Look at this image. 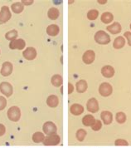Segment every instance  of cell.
I'll use <instances>...</instances> for the list:
<instances>
[{"instance_id": "obj_35", "label": "cell", "mask_w": 131, "mask_h": 148, "mask_svg": "<svg viewBox=\"0 0 131 148\" xmlns=\"http://www.w3.org/2000/svg\"><path fill=\"white\" fill-rule=\"evenodd\" d=\"M6 132V127L3 124H0V136H3Z\"/></svg>"}, {"instance_id": "obj_13", "label": "cell", "mask_w": 131, "mask_h": 148, "mask_svg": "<svg viewBox=\"0 0 131 148\" xmlns=\"http://www.w3.org/2000/svg\"><path fill=\"white\" fill-rule=\"evenodd\" d=\"M101 74L107 78H111L112 77H114L115 75V69L114 67L110 66V65H106L104 66L101 69Z\"/></svg>"}, {"instance_id": "obj_2", "label": "cell", "mask_w": 131, "mask_h": 148, "mask_svg": "<svg viewBox=\"0 0 131 148\" xmlns=\"http://www.w3.org/2000/svg\"><path fill=\"white\" fill-rule=\"evenodd\" d=\"M8 117L10 121H14V122H17V121H19V119L21 118V111H20V108L16 107V106H13L8 109Z\"/></svg>"}, {"instance_id": "obj_26", "label": "cell", "mask_w": 131, "mask_h": 148, "mask_svg": "<svg viewBox=\"0 0 131 148\" xmlns=\"http://www.w3.org/2000/svg\"><path fill=\"white\" fill-rule=\"evenodd\" d=\"M100 19L101 21L104 23H111L113 19H114V16L111 13H109V12H105L104 14L101 15L100 17Z\"/></svg>"}, {"instance_id": "obj_28", "label": "cell", "mask_w": 131, "mask_h": 148, "mask_svg": "<svg viewBox=\"0 0 131 148\" xmlns=\"http://www.w3.org/2000/svg\"><path fill=\"white\" fill-rule=\"evenodd\" d=\"M99 16V12L96 9H92L90 10L88 13H87V18L89 20H96Z\"/></svg>"}, {"instance_id": "obj_3", "label": "cell", "mask_w": 131, "mask_h": 148, "mask_svg": "<svg viewBox=\"0 0 131 148\" xmlns=\"http://www.w3.org/2000/svg\"><path fill=\"white\" fill-rule=\"evenodd\" d=\"M99 92L102 97H109L113 92V88L108 82H103L99 87Z\"/></svg>"}, {"instance_id": "obj_18", "label": "cell", "mask_w": 131, "mask_h": 148, "mask_svg": "<svg viewBox=\"0 0 131 148\" xmlns=\"http://www.w3.org/2000/svg\"><path fill=\"white\" fill-rule=\"evenodd\" d=\"M60 32L59 26L56 25V24H51L48 27H46V34H48L51 37H55L57 35H58Z\"/></svg>"}, {"instance_id": "obj_25", "label": "cell", "mask_w": 131, "mask_h": 148, "mask_svg": "<svg viewBox=\"0 0 131 148\" xmlns=\"http://www.w3.org/2000/svg\"><path fill=\"white\" fill-rule=\"evenodd\" d=\"M45 140V135L42 132H37L33 135V141L35 143H40V142H43Z\"/></svg>"}, {"instance_id": "obj_31", "label": "cell", "mask_w": 131, "mask_h": 148, "mask_svg": "<svg viewBox=\"0 0 131 148\" xmlns=\"http://www.w3.org/2000/svg\"><path fill=\"white\" fill-rule=\"evenodd\" d=\"M101 128H102V123H101V121H99V120H96L94 124L91 126V129L95 132H98Z\"/></svg>"}, {"instance_id": "obj_6", "label": "cell", "mask_w": 131, "mask_h": 148, "mask_svg": "<svg viewBox=\"0 0 131 148\" xmlns=\"http://www.w3.org/2000/svg\"><path fill=\"white\" fill-rule=\"evenodd\" d=\"M0 92L4 96H6L7 97H9L13 93V86L9 82H1L0 83Z\"/></svg>"}, {"instance_id": "obj_15", "label": "cell", "mask_w": 131, "mask_h": 148, "mask_svg": "<svg viewBox=\"0 0 131 148\" xmlns=\"http://www.w3.org/2000/svg\"><path fill=\"white\" fill-rule=\"evenodd\" d=\"M100 117H101V120L103 121V122L105 123V125H110V124H111V122L113 121V115L109 111L102 112L101 114H100Z\"/></svg>"}, {"instance_id": "obj_16", "label": "cell", "mask_w": 131, "mask_h": 148, "mask_svg": "<svg viewBox=\"0 0 131 148\" xmlns=\"http://www.w3.org/2000/svg\"><path fill=\"white\" fill-rule=\"evenodd\" d=\"M46 104L50 108H57L59 104V98L56 95H50L46 99Z\"/></svg>"}, {"instance_id": "obj_9", "label": "cell", "mask_w": 131, "mask_h": 148, "mask_svg": "<svg viewBox=\"0 0 131 148\" xmlns=\"http://www.w3.org/2000/svg\"><path fill=\"white\" fill-rule=\"evenodd\" d=\"M26 46V42L19 38V39H15V40L11 41L10 43H9V47L12 49V50H15V49H18V50H23Z\"/></svg>"}, {"instance_id": "obj_17", "label": "cell", "mask_w": 131, "mask_h": 148, "mask_svg": "<svg viewBox=\"0 0 131 148\" xmlns=\"http://www.w3.org/2000/svg\"><path fill=\"white\" fill-rule=\"evenodd\" d=\"M106 29H107V31H108V32H110L111 34H118L121 32V30H122V27H121V25H120L119 23L115 22V23H114L111 24V25L108 26V27H106Z\"/></svg>"}, {"instance_id": "obj_39", "label": "cell", "mask_w": 131, "mask_h": 148, "mask_svg": "<svg viewBox=\"0 0 131 148\" xmlns=\"http://www.w3.org/2000/svg\"><path fill=\"white\" fill-rule=\"evenodd\" d=\"M130 29H131V23H130Z\"/></svg>"}, {"instance_id": "obj_33", "label": "cell", "mask_w": 131, "mask_h": 148, "mask_svg": "<svg viewBox=\"0 0 131 148\" xmlns=\"http://www.w3.org/2000/svg\"><path fill=\"white\" fill-rule=\"evenodd\" d=\"M7 106V100L4 97H0V111L3 110Z\"/></svg>"}, {"instance_id": "obj_24", "label": "cell", "mask_w": 131, "mask_h": 148, "mask_svg": "<svg viewBox=\"0 0 131 148\" xmlns=\"http://www.w3.org/2000/svg\"><path fill=\"white\" fill-rule=\"evenodd\" d=\"M11 9L13 10L14 14H20L23 11L24 6L22 3H14L11 5Z\"/></svg>"}, {"instance_id": "obj_38", "label": "cell", "mask_w": 131, "mask_h": 148, "mask_svg": "<svg viewBox=\"0 0 131 148\" xmlns=\"http://www.w3.org/2000/svg\"><path fill=\"white\" fill-rule=\"evenodd\" d=\"M99 3H100V4H105L107 3V0H98L97 1Z\"/></svg>"}, {"instance_id": "obj_30", "label": "cell", "mask_w": 131, "mask_h": 148, "mask_svg": "<svg viewBox=\"0 0 131 148\" xmlns=\"http://www.w3.org/2000/svg\"><path fill=\"white\" fill-rule=\"evenodd\" d=\"M115 119H116V121L119 123V124H123L126 121V115L124 112H117L116 113V116H115Z\"/></svg>"}, {"instance_id": "obj_22", "label": "cell", "mask_w": 131, "mask_h": 148, "mask_svg": "<svg viewBox=\"0 0 131 148\" xmlns=\"http://www.w3.org/2000/svg\"><path fill=\"white\" fill-rule=\"evenodd\" d=\"M60 12L59 10L56 8H51L48 12H47V16L50 19L52 20H56L59 18Z\"/></svg>"}, {"instance_id": "obj_23", "label": "cell", "mask_w": 131, "mask_h": 148, "mask_svg": "<svg viewBox=\"0 0 131 148\" xmlns=\"http://www.w3.org/2000/svg\"><path fill=\"white\" fill-rule=\"evenodd\" d=\"M95 121H96V119L92 115H85L82 118V123L85 127H91Z\"/></svg>"}, {"instance_id": "obj_5", "label": "cell", "mask_w": 131, "mask_h": 148, "mask_svg": "<svg viewBox=\"0 0 131 148\" xmlns=\"http://www.w3.org/2000/svg\"><path fill=\"white\" fill-rule=\"evenodd\" d=\"M60 141H61V137L59 136V135H50L45 137V140L43 141V145L44 146H57L59 144Z\"/></svg>"}, {"instance_id": "obj_37", "label": "cell", "mask_w": 131, "mask_h": 148, "mask_svg": "<svg viewBox=\"0 0 131 148\" xmlns=\"http://www.w3.org/2000/svg\"><path fill=\"white\" fill-rule=\"evenodd\" d=\"M68 87H69L68 93H69V94H71V93L73 92V91H74V87H73V85H72L71 82H69V83H68Z\"/></svg>"}, {"instance_id": "obj_20", "label": "cell", "mask_w": 131, "mask_h": 148, "mask_svg": "<svg viewBox=\"0 0 131 148\" xmlns=\"http://www.w3.org/2000/svg\"><path fill=\"white\" fill-rule=\"evenodd\" d=\"M51 82H52V84H53L54 87L59 88V87H61L62 85V83H63L62 77L61 75H59V74H56V75H54L53 77H52Z\"/></svg>"}, {"instance_id": "obj_34", "label": "cell", "mask_w": 131, "mask_h": 148, "mask_svg": "<svg viewBox=\"0 0 131 148\" xmlns=\"http://www.w3.org/2000/svg\"><path fill=\"white\" fill-rule=\"evenodd\" d=\"M124 36L126 38L127 42H128V44L131 47V33L130 32H125L124 34Z\"/></svg>"}, {"instance_id": "obj_27", "label": "cell", "mask_w": 131, "mask_h": 148, "mask_svg": "<svg viewBox=\"0 0 131 148\" xmlns=\"http://www.w3.org/2000/svg\"><path fill=\"white\" fill-rule=\"evenodd\" d=\"M18 31L15 30V29H13V30H11V31L6 33V34H5V38H6L7 40L13 41L18 38Z\"/></svg>"}, {"instance_id": "obj_10", "label": "cell", "mask_w": 131, "mask_h": 148, "mask_svg": "<svg viewBox=\"0 0 131 148\" xmlns=\"http://www.w3.org/2000/svg\"><path fill=\"white\" fill-rule=\"evenodd\" d=\"M13 64L9 62H3V64L2 65V68H1V75H3V77H8L13 73Z\"/></svg>"}, {"instance_id": "obj_19", "label": "cell", "mask_w": 131, "mask_h": 148, "mask_svg": "<svg viewBox=\"0 0 131 148\" xmlns=\"http://www.w3.org/2000/svg\"><path fill=\"white\" fill-rule=\"evenodd\" d=\"M125 45V39L124 37L122 36H119L117 37L115 41H114V43H113V47L115 49H120L122 47H124Z\"/></svg>"}, {"instance_id": "obj_4", "label": "cell", "mask_w": 131, "mask_h": 148, "mask_svg": "<svg viewBox=\"0 0 131 148\" xmlns=\"http://www.w3.org/2000/svg\"><path fill=\"white\" fill-rule=\"evenodd\" d=\"M42 130H43V132L45 134L47 135V136H50V135L57 134V128L53 121H46L43 124Z\"/></svg>"}, {"instance_id": "obj_32", "label": "cell", "mask_w": 131, "mask_h": 148, "mask_svg": "<svg viewBox=\"0 0 131 148\" xmlns=\"http://www.w3.org/2000/svg\"><path fill=\"white\" fill-rule=\"evenodd\" d=\"M115 146H128L129 142L124 139H117L115 141Z\"/></svg>"}, {"instance_id": "obj_21", "label": "cell", "mask_w": 131, "mask_h": 148, "mask_svg": "<svg viewBox=\"0 0 131 148\" xmlns=\"http://www.w3.org/2000/svg\"><path fill=\"white\" fill-rule=\"evenodd\" d=\"M76 91L78 92L79 93H83L87 90L88 85H87L86 81H85V80H80V81L76 82Z\"/></svg>"}, {"instance_id": "obj_1", "label": "cell", "mask_w": 131, "mask_h": 148, "mask_svg": "<svg viewBox=\"0 0 131 148\" xmlns=\"http://www.w3.org/2000/svg\"><path fill=\"white\" fill-rule=\"evenodd\" d=\"M95 41L101 45H106L111 42V37L105 31L100 30L95 34Z\"/></svg>"}, {"instance_id": "obj_11", "label": "cell", "mask_w": 131, "mask_h": 148, "mask_svg": "<svg viewBox=\"0 0 131 148\" xmlns=\"http://www.w3.org/2000/svg\"><path fill=\"white\" fill-rule=\"evenodd\" d=\"M23 55L24 58H26L27 60H33L37 57V51L34 47H29L26 48V50L23 51Z\"/></svg>"}, {"instance_id": "obj_8", "label": "cell", "mask_w": 131, "mask_h": 148, "mask_svg": "<svg viewBox=\"0 0 131 148\" xmlns=\"http://www.w3.org/2000/svg\"><path fill=\"white\" fill-rule=\"evenodd\" d=\"M86 108L88 110V112H91V113H96L99 111V102L98 101L92 97L91 99H89L87 103H86Z\"/></svg>"}, {"instance_id": "obj_12", "label": "cell", "mask_w": 131, "mask_h": 148, "mask_svg": "<svg viewBox=\"0 0 131 148\" xmlns=\"http://www.w3.org/2000/svg\"><path fill=\"white\" fill-rule=\"evenodd\" d=\"M96 58V53L92 50H88L82 56V60L85 64H91L92 62L95 61Z\"/></svg>"}, {"instance_id": "obj_14", "label": "cell", "mask_w": 131, "mask_h": 148, "mask_svg": "<svg viewBox=\"0 0 131 148\" xmlns=\"http://www.w3.org/2000/svg\"><path fill=\"white\" fill-rule=\"evenodd\" d=\"M70 112L72 115L74 116H80L84 112V108L81 104H72L70 108Z\"/></svg>"}, {"instance_id": "obj_36", "label": "cell", "mask_w": 131, "mask_h": 148, "mask_svg": "<svg viewBox=\"0 0 131 148\" xmlns=\"http://www.w3.org/2000/svg\"><path fill=\"white\" fill-rule=\"evenodd\" d=\"M22 2V3L23 4V5H31V4H33V3H34V1L33 0H22L21 1Z\"/></svg>"}, {"instance_id": "obj_29", "label": "cell", "mask_w": 131, "mask_h": 148, "mask_svg": "<svg viewBox=\"0 0 131 148\" xmlns=\"http://www.w3.org/2000/svg\"><path fill=\"white\" fill-rule=\"evenodd\" d=\"M86 136V132L84 129H79L76 133V137L79 141H83Z\"/></svg>"}, {"instance_id": "obj_7", "label": "cell", "mask_w": 131, "mask_h": 148, "mask_svg": "<svg viewBox=\"0 0 131 148\" xmlns=\"http://www.w3.org/2000/svg\"><path fill=\"white\" fill-rule=\"evenodd\" d=\"M12 17L11 12L9 10V8L8 6H3L0 11V23H5L9 20Z\"/></svg>"}]
</instances>
